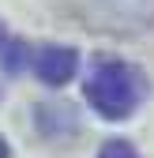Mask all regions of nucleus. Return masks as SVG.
<instances>
[{
    "mask_svg": "<svg viewBox=\"0 0 154 158\" xmlns=\"http://www.w3.org/2000/svg\"><path fill=\"white\" fill-rule=\"evenodd\" d=\"M147 75L143 68L120 60V56H98L87 72L83 94L90 109L105 121H128L143 102H147Z\"/></svg>",
    "mask_w": 154,
    "mask_h": 158,
    "instance_id": "1",
    "label": "nucleus"
},
{
    "mask_svg": "<svg viewBox=\"0 0 154 158\" xmlns=\"http://www.w3.org/2000/svg\"><path fill=\"white\" fill-rule=\"evenodd\" d=\"M87 30L98 34H139L154 23V0H64Z\"/></svg>",
    "mask_w": 154,
    "mask_h": 158,
    "instance_id": "2",
    "label": "nucleus"
},
{
    "mask_svg": "<svg viewBox=\"0 0 154 158\" xmlns=\"http://www.w3.org/2000/svg\"><path fill=\"white\" fill-rule=\"evenodd\" d=\"M75 68H79V53H75L71 45H42L34 53V72L42 83L49 87H64L71 83Z\"/></svg>",
    "mask_w": 154,
    "mask_h": 158,
    "instance_id": "3",
    "label": "nucleus"
},
{
    "mask_svg": "<svg viewBox=\"0 0 154 158\" xmlns=\"http://www.w3.org/2000/svg\"><path fill=\"white\" fill-rule=\"evenodd\" d=\"M30 60H34V56L26 53V45H23V42H15V38H0V68H4V72L19 75Z\"/></svg>",
    "mask_w": 154,
    "mask_h": 158,
    "instance_id": "4",
    "label": "nucleus"
},
{
    "mask_svg": "<svg viewBox=\"0 0 154 158\" xmlns=\"http://www.w3.org/2000/svg\"><path fill=\"white\" fill-rule=\"evenodd\" d=\"M98 158H143V154L132 147L128 139H105L102 151H98Z\"/></svg>",
    "mask_w": 154,
    "mask_h": 158,
    "instance_id": "5",
    "label": "nucleus"
},
{
    "mask_svg": "<svg viewBox=\"0 0 154 158\" xmlns=\"http://www.w3.org/2000/svg\"><path fill=\"white\" fill-rule=\"evenodd\" d=\"M0 158H11V147H8V139L0 135Z\"/></svg>",
    "mask_w": 154,
    "mask_h": 158,
    "instance_id": "6",
    "label": "nucleus"
}]
</instances>
